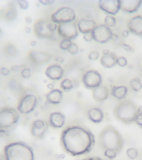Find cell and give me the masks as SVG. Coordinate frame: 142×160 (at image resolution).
<instances>
[{"instance_id": "6da1fadb", "label": "cell", "mask_w": 142, "mask_h": 160, "mask_svg": "<svg viewBox=\"0 0 142 160\" xmlns=\"http://www.w3.org/2000/svg\"><path fill=\"white\" fill-rule=\"evenodd\" d=\"M62 147L73 156L86 154L91 152L95 144V137L91 130L81 125L66 126L61 136Z\"/></svg>"}, {"instance_id": "7a4b0ae2", "label": "cell", "mask_w": 142, "mask_h": 160, "mask_svg": "<svg viewBox=\"0 0 142 160\" xmlns=\"http://www.w3.org/2000/svg\"><path fill=\"white\" fill-rule=\"evenodd\" d=\"M100 145L105 150L111 149L119 153L123 149L124 140L120 132L111 125L104 128L99 136Z\"/></svg>"}, {"instance_id": "3957f363", "label": "cell", "mask_w": 142, "mask_h": 160, "mask_svg": "<svg viewBox=\"0 0 142 160\" xmlns=\"http://www.w3.org/2000/svg\"><path fill=\"white\" fill-rule=\"evenodd\" d=\"M5 160H34L33 149L22 141L12 142L5 146Z\"/></svg>"}, {"instance_id": "277c9868", "label": "cell", "mask_w": 142, "mask_h": 160, "mask_svg": "<svg viewBox=\"0 0 142 160\" xmlns=\"http://www.w3.org/2000/svg\"><path fill=\"white\" fill-rule=\"evenodd\" d=\"M138 108L130 100H123L114 107L113 114L117 119L126 124L135 122Z\"/></svg>"}, {"instance_id": "5b68a950", "label": "cell", "mask_w": 142, "mask_h": 160, "mask_svg": "<svg viewBox=\"0 0 142 160\" xmlns=\"http://www.w3.org/2000/svg\"><path fill=\"white\" fill-rule=\"evenodd\" d=\"M19 115L18 111L10 106H4L0 109L1 131H5L18 123Z\"/></svg>"}, {"instance_id": "8992f818", "label": "cell", "mask_w": 142, "mask_h": 160, "mask_svg": "<svg viewBox=\"0 0 142 160\" xmlns=\"http://www.w3.org/2000/svg\"><path fill=\"white\" fill-rule=\"evenodd\" d=\"M56 24L47 20L39 19L33 25L35 34L39 38H50L53 37L55 31L58 29Z\"/></svg>"}, {"instance_id": "52a82bcc", "label": "cell", "mask_w": 142, "mask_h": 160, "mask_svg": "<svg viewBox=\"0 0 142 160\" xmlns=\"http://www.w3.org/2000/svg\"><path fill=\"white\" fill-rule=\"evenodd\" d=\"M76 18L75 12L73 9L67 6H63L52 14L51 19L54 23L61 24L73 22Z\"/></svg>"}, {"instance_id": "ba28073f", "label": "cell", "mask_w": 142, "mask_h": 160, "mask_svg": "<svg viewBox=\"0 0 142 160\" xmlns=\"http://www.w3.org/2000/svg\"><path fill=\"white\" fill-rule=\"evenodd\" d=\"M37 103L38 99L36 95L33 94H27L20 100L17 109L21 113L28 114L34 111Z\"/></svg>"}, {"instance_id": "9c48e42d", "label": "cell", "mask_w": 142, "mask_h": 160, "mask_svg": "<svg viewBox=\"0 0 142 160\" xmlns=\"http://www.w3.org/2000/svg\"><path fill=\"white\" fill-rule=\"evenodd\" d=\"M82 82L88 89L93 90L102 85L103 78L100 73L95 70H90L83 75Z\"/></svg>"}, {"instance_id": "30bf717a", "label": "cell", "mask_w": 142, "mask_h": 160, "mask_svg": "<svg viewBox=\"0 0 142 160\" xmlns=\"http://www.w3.org/2000/svg\"><path fill=\"white\" fill-rule=\"evenodd\" d=\"M91 33L95 41L104 44L111 40L113 32L105 24H99L96 26Z\"/></svg>"}, {"instance_id": "8fae6325", "label": "cell", "mask_w": 142, "mask_h": 160, "mask_svg": "<svg viewBox=\"0 0 142 160\" xmlns=\"http://www.w3.org/2000/svg\"><path fill=\"white\" fill-rule=\"evenodd\" d=\"M58 31L60 36L64 39L73 40L78 36L76 24L73 21L59 24Z\"/></svg>"}, {"instance_id": "7c38bea8", "label": "cell", "mask_w": 142, "mask_h": 160, "mask_svg": "<svg viewBox=\"0 0 142 160\" xmlns=\"http://www.w3.org/2000/svg\"><path fill=\"white\" fill-rule=\"evenodd\" d=\"M98 5L102 11L110 16L117 14L120 10V0H100Z\"/></svg>"}, {"instance_id": "4fadbf2b", "label": "cell", "mask_w": 142, "mask_h": 160, "mask_svg": "<svg viewBox=\"0 0 142 160\" xmlns=\"http://www.w3.org/2000/svg\"><path fill=\"white\" fill-rule=\"evenodd\" d=\"M48 127L49 126L48 122L45 120H35L32 122L31 126V134L37 138H43L48 131Z\"/></svg>"}, {"instance_id": "5bb4252c", "label": "cell", "mask_w": 142, "mask_h": 160, "mask_svg": "<svg viewBox=\"0 0 142 160\" xmlns=\"http://www.w3.org/2000/svg\"><path fill=\"white\" fill-rule=\"evenodd\" d=\"M127 28L130 33L142 38V15L131 18L127 23Z\"/></svg>"}, {"instance_id": "9a60e30c", "label": "cell", "mask_w": 142, "mask_h": 160, "mask_svg": "<svg viewBox=\"0 0 142 160\" xmlns=\"http://www.w3.org/2000/svg\"><path fill=\"white\" fill-rule=\"evenodd\" d=\"M28 56L32 62L37 64L47 63L51 58L49 53L41 50H31L28 52Z\"/></svg>"}, {"instance_id": "2e32d148", "label": "cell", "mask_w": 142, "mask_h": 160, "mask_svg": "<svg viewBox=\"0 0 142 160\" xmlns=\"http://www.w3.org/2000/svg\"><path fill=\"white\" fill-rule=\"evenodd\" d=\"M45 74L50 79L59 81L64 76V70L60 65L54 64L48 66L46 70Z\"/></svg>"}, {"instance_id": "e0dca14e", "label": "cell", "mask_w": 142, "mask_h": 160, "mask_svg": "<svg viewBox=\"0 0 142 160\" xmlns=\"http://www.w3.org/2000/svg\"><path fill=\"white\" fill-rule=\"evenodd\" d=\"M120 10L127 13L137 12L142 4L141 0H120Z\"/></svg>"}, {"instance_id": "ac0fdd59", "label": "cell", "mask_w": 142, "mask_h": 160, "mask_svg": "<svg viewBox=\"0 0 142 160\" xmlns=\"http://www.w3.org/2000/svg\"><path fill=\"white\" fill-rule=\"evenodd\" d=\"M48 121L51 127L55 128H60L65 123L66 117L62 112L55 111L50 114Z\"/></svg>"}, {"instance_id": "d6986e66", "label": "cell", "mask_w": 142, "mask_h": 160, "mask_svg": "<svg viewBox=\"0 0 142 160\" xmlns=\"http://www.w3.org/2000/svg\"><path fill=\"white\" fill-rule=\"evenodd\" d=\"M87 116L88 119L95 123H100L103 121L104 118V113L100 108L91 107L87 111Z\"/></svg>"}, {"instance_id": "ffe728a7", "label": "cell", "mask_w": 142, "mask_h": 160, "mask_svg": "<svg viewBox=\"0 0 142 160\" xmlns=\"http://www.w3.org/2000/svg\"><path fill=\"white\" fill-rule=\"evenodd\" d=\"M96 26V23L94 20L88 19H81L78 23V30L83 34L91 33Z\"/></svg>"}, {"instance_id": "44dd1931", "label": "cell", "mask_w": 142, "mask_h": 160, "mask_svg": "<svg viewBox=\"0 0 142 160\" xmlns=\"http://www.w3.org/2000/svg\"><path fill=\"white\" fill-rule=\"evenodd\" d=\"M109 91L108 88L101 85L94 89L93 91V97L95 101L98 102H103L108 98Z\"/></svg>"}, {"instance_id": "7402d4cb", "label": "cell", "mask_w": 142, "mask_h": 160, "mask_svg": "<svg viewBox=\"0 0 142 160\" xmlns=\"http://www.w3.org/2000/svg\"><path fill=\"white\" fill-rule=\"evenodd\" d=\"M63 98V92L59 89L51 90L47 95L46 98L48 102L52 104H58L61 102Z\"/></svg>"}, {"instance_id": "603a6c76", "label": "cell", "mask_w": 142, "mask_h": 160, "mask_svg": "<svg viewBox=\"0 0 142 160\" xmlns=\"http://www.w3.org/2000/svg\"><path fill=\"white\" fill-rule=\"evenodd\" d=\"M110 92L113 97L118 100H123L128 94V89L124 86H112Z\"/></svg>"}, {"instance_id": "cb8c5ba5", "label": "cell", "mask_w": 142, "mask_h": 160, "mask_svg": "<svg viewBox=\"0 0 142 160\" xmlns=\"http://www.w3.org/2000/svg\"><path fill=\"white\" fill-rule=\"evenodd\" d=\"M117 58L115 53L111 52L109 54L102 56L100 60L101 64L105 68H112L117 64Z\"/></svg>"}, {"instance_id": "d4e9b609", "label": "cell", "mask_w": 142, "mask_h": 160, "mask_svg": "<svg viewBox=\"0 0 142 160\" xmlns=\"http://www.w3.org/2000/svg\"><path fill=\"white\" fill-rule=\"evenodd\" d=\"M131 88L135 92H139L142 88V82L140 79L135 77L132 79L130 82Z\"/></svg>"}, {"instance_id": "484cf974", "label": "cell", "mask_w": 142, "mask_h": 160, "mask_svg": "<svg viewBox=\"0 0 142 160\" xmlns=\"http://www.w3.org/2000/svg\"><path fill=\"white\" fill-rule=\"evenodd\" d=\"M60 87L63 91L65 92H69L72 89L74 88L73 81L70 79L68 78L63 79L61 82Z\"/></svg>"}, {"instance_id": "4316f807", "label": "cell", "mask_w": 142, "mask_h": 160, "mask_svg": "<svg viewBox=\"0 0 142 160\" xmlns=\"http://www.w3.org/2000/svg\"><path fill=\"white\" fill-rule=\"evenodd\" d=\"M105 24L108 27H113L116 24V19L113 16L108 15L105 18Z\"/></svg>"}, {"instance_id": "83f0119b", "label": "cell", "mask_w": 142, "mask_h": 160, "mask_svg": "<svg viewBox=\"0 0 142 160\" xmlns=\"http://www.w3.org/2000/svg\"><path fill=\"white\" fill-rule=\"evenodd\" d=\"M126 155L130 160H134L138 157V152L136 148H130L127 150Z\"/></svg>"}, {"instance_id": "f1b7e54d", "label": "cell", "mask_w": 142, "mask_h": 160, "mask_svg": "<svg viewBox=\"0 0 142 160\" xmlns=\"http://www.w3.org/2000/svg\"><path fill=\"white\" fill-rule=\"evenodd\" d=\"M5 51L7 55L10 56H15L17 53V49L13 44L7 45L5 49Z\"/></svg>"}, {"instance_id": "f546056e", "label": "cell", "mask_w": 142, "mask_h": 160, "mask_svg": "<svg viewBox=\"0 0 142 160\" xmlns=\"http://www.w3.org/2000/svg\"><path fill=\"white\" fill-rule=\"evenodd\" d=\"M17 11L13 7L8 9L6 13V17L8 20H13L17 17Z\"/></svg>"}, {"instance_id": "4dcf8cb0", "label": "cell", "mask_w": 142, "mask_h": 160, "mask_svg": "<svg viewBox=\"0 0 142 160\" xmlns=\"http://www.w3.org/2000/svg\"><path fill=\"white\" fill-rule=\"evenodd\" d=\"M135 122L142 128V106L138 108V113L136 116Z\"/></svg>"}, {"instance_id": "1f68e13d", "label": "cell", "mask_w": 142, "mask_h": 160, "mask_svg": "<svg viewBox=\"0 0 142 160\" xmlns=\"http://www.w3.org/2000/svg\"><path fill=\"white\" fill-rule=\"evenodd\" d=\"M117 154L118 153L116 151L111 149H108L104 151V156L109 159L112 160L115 158Z\"/></svg>"}, {"instance_id": "d6a6232c", "label": "cell", "mask_w": 142, "mask_h": 160, "mask_svg": "<svg viewBox=\"0 0 142 160\" xmlns=\"http://www.w3.org/2000/svg\"><path fill=\"white\" fill-rule=\"evenodd\" d=\"M72 43L71 40L68 39H63L60 42L59 46L62 50H68Z\"/></svg>"}, {"instance_id": "836d02e7", "label": "cell", "mask_w": 142, "mask_h": 160, "mask_svg": "<svg viewBox=\"0 0 142 160\" xmlns=\"http://www.w3.org/2000/svg\"><path fill=\"white\" fill-rule=\"evenodd\" d=\"M116 63L120 67H124L128 64V61L124 56H119L117 58Z\"/></svg>"}, {"instance_id": "e575fe53", "label": "cell", "mask_w": 142, "mask_h": 160, "mask_svg": "<svg viewBox=\"0 0 142 160\" xmlns=\"http://www.w3.org/2000/svg\"><path fill=\"white\" fill-rule=\"evenodd\" d=\"M67 51L71 54L75 55L78 53V51H79V48H78V46L76 44L72 42L71 45L70 46Z\"/></svg>"}, {"instance_id": "d590c367", "label": "cell", "mask_w": 142, "mask_h": 160, "mask_svg": "<svg viewBox=\"0 0 142 160\" xmlns=\"http://www.w3.org/2000/svg\"><path fill=\"white\" fill-rule=\"evenodd\" d=\"M99 53L96 51H91L88 55V58L91 61H96L99 58Z\"/></svg>"}, {"instance_id": "8d00e7d4", "label": "cell", "mask_w": 142, "mask_h": 160, "mask_svg": "<svg viewBox=\"0 0 142 160\" xmlns=\"http://www.w3.org/2000/svg\"><path fill=\"white\" fill-rule=\"evenodd\" d=\"M31 71L29 68H25L21 72L22 77L25 79L29 78L31 77Z\"/></svg>"}, {"instance_id": "74e56055", "label": "cell", "mask_w": 142, "mask_h": 160, "mask_svg": "<svg viewBox=\"0 0 142 160\" xmlns=\"http://www.w3.org/2000/svg\"><path fill=\"white\" fill-rule=\"evenodd\" d=\"M20 8L23 10H27L29 6V3L25 0H19L17 1Z\"/></svg>"}, {"instance_id": "f35d334b", "label": "cell", "mask_w": 142, "mask_h": 160, "mask_svg": "<svg viewBox=\"0 0 142 160\" xmlns=\"http://www.w3.org/2000/svg\"><path fill=\"white\" fill-rule=\"evenodd\" d=\"M26 66L25 65H16L12 66L11 68V70L13 71H22L24 69L26 68Z\"/></svg>"}, {"instance_id": "ab89813d", "label": "cell", "mask_w": 142, "mask_h": 160, "mask_svg": "<svg viewBox=\"0 0 142 160\" xmlns=\"http://www.w3.org/2000/svg\"><path fill=\"white\" fill-rule=\"evenodd\" d=\"M83 39L86 42H90L93 39V36H92L91 33H88L84 34L83 36Z\"/></svg>"}, {"instance_id": "60d3db41", "label": "cell", "mask_w": 142, "mask_h": 160, "mask_svg": "<svg viewBox=\"0 0 142 160\" xmlns=\"http://www.w3.org/2000/svg\"><path fill=\"white\" fill-rule=\"evenodd\" d=\"M121 46L125 51H128V52H132L133 51V49H132L131 46L127 44L122 43L121 45Z\"/></svg>"}, {"instance_id": "b9f144b4", "label": "cell", "mask_w": 142, "mask_h": 160, "mask_svg": "<svg viewBox=\"0 0 142 160\" xmlns=\"http://www.w3.org/2000/svg\"><path fill=\"white\" fill-rule=\"evenodd\" d=\"M1 73L3 76H8L10 73V71L6 68L2 67L1 69Z\"/></svg>"}, {"instance_id": "7bdbcfd3", "label": "cell", "mask_w": 142, "mask_h": 160, "mask_svg": "<svg viewBox=\"0 0 142 160\" xmlns=\"http://www.w3.org/2000/svg\"><path fill=\"white\" fill-rule=\"evenodd\" d=\"M39 2L42 5H48L52 4L54 2L53 0H39Z\"/></svg>"}, {"instance_id": "ee69618b", "label": "cell", "mask_w": 142, "mask_h": 160, "mask_svg": "<svg viewBox=\"0 0 142 160\" xmlns=\"http://www.w3.org/2000/svg\"><path fill=\"white\" fill-rule=\"evenodd\" d=\"M56 61L59 63H62L64 61V59L61 56H58L56 58Z\"/></svg>"}, {"instance_id": "f6af8a7d", "label": "cell", "mask_w": 142, "mask_h": 160, "mask_svg": "<svg viewBox=\"0 0 142 160\" xmlns=\"http://www.w3.org/2000/svg\"><path fill=\"white\" fill-rule=\"evenodd\" d=\"M81 160H103L101 158L97 157H91L83 159Z\"/></svg>"}, {"instance_id": "bcb514c9", "label": "cell", "mask_w": 142, "mask_h": 160, "mask_svg": "<svg viewBox=\"0 0 142 160\" xmlns=\"http://www.w3.org/2000/svg\"><path fill=\"white\" fill-rule=\"evenodd\" d=\"M122 36L124 38H127L129 36V32L128 30H123L121 33Z\"/></svg>"}, {"instance_id": "7dc6e473", "label": "cell", "mask_w": 142, "mask_h": 160, "mask_svg": "<svg viewBox=\"0 0 142 160\" xmlns=\"http://www.w3.org/2000/svg\"><path fill=\"white\" fill-rule=\"evenodd\" d=\"M73 81V87L74 88H77L80 85L79 81L77 80H72Z\"/></svg>"}, {"instance_id": "c3c4849f", "label": "cell", "mask_w": 142, "mask_h": 160, "mask_svg": "<svg viewBox=\"0 0 142 160\" xmlns=\"http://www.w3.org/2000/svg\"><path fill=\"white\" fill-rule=\"evenodd\" d=\"M118 39V35L116 34L115 33H113L111 38V40L112 41H117Z\"/></svg>"}, {"instance_id": "681fc988", "label": "cell", "mask_w": 142, "mask_h": 160, "mask_svg": "<svg viewBox=\"0 0 142 160\" xmlns=\"http://www.w3.org/2000/svg\"><path fill=\"white\" fill-rule=\"evenodd\" d=\"M32 19L30 16H27L25 18V21L28 24H31L32 22Z\"/></svg>"}, {"instance_id": "f907efd6", "label": "cell", "mask_w": 142, "mask_h": 160, "mask_svg": "<svg viewBox=\"0 0 142 160\" xmlns=\"http://www.w3.org/2000/svg\"><path fill=\"white\" fill-rule=\"evenodd\" d=\"M102 52V54H103V56H106V55L109 54L110 53L109 50L108 49L103 50Z\"/></svg>"}, {"instance_id": "816d5d0a", "label": "cell", "mask_w": 142, "mask_h": 160, "mask_svg": "<svg viewBox=\"0 0 142 160\" xmlns=\"http://www.w3.org/2000/svg\"><path fill=\"white\" fill-rule=\"evenodd\" d=\"M25 31L28 34H30L31 33V32H32V29H31L29 27H25Z\"/></svg>"}, {"instance_id": "f5cc1de1", "label": "cell", "mask_w": 142, "mask_h": 160, "mask_svg": "<svg viewBox=\"0 0 142 160\" xmlns=\"http://www.w3.org/2000/svg\"><path fill=\"white\" fill-rule=\"evenodd\" d=\"M47 87L48 89H49L51 90L54 89H53L54 88V85L52 84L51 83L48 84L47 85Z\"/></svg>"}, {"instance_id": "db71d44e", "label": "cell", "mask_w": 142, "mask_h": 160, "mask_svg": "<svg viewBox=\"0 0 142 160\" xmlns=\"http://www.w3.org/2000/svg\"><path fill=\"white\" fill-rule=\"evenodd\" d=\"M31 44L32 46H36L37 44V42L35 41H32L31 42Z\"/></svg>"}, {"instance_id": "11a10c76", "label": "cell", "mask_w": 142, "mask_h": 160, "mask_svg": "<svg viewBox=\"0 0 142 160\" xmlns=\"http://www.w3.org/2000/svg\"><path fill=\"white\" fill-rule=\"evenodd\" d=\"M80 51L81 52H83L84 51V49H83V48H81L80 49Z\"/></svg>"}, {"instance_id": "9f6ffc18", "label": "cell", "mask_w": 142, "mask_h": 160, "mask_svg": "<svg viewBox=\"0 0 142 160\" xmlns=\"http://www.w3.org/2000/svg\"></svg>"}]
</instances>
